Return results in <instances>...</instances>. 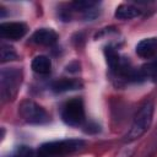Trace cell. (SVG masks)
<instances>
[{"label": "cell", "instance_id": "cell-1", "mask_svg": "<svg viewBox=\"0 0 157 157\" xmlns=\"http://www.w3.org/2000/svg\"><path fill=\"white\" fill-rule=\"evenodd\" d=\"M85 146L81 139H64L42 144L37 150V157H65L75 153Z\"/></svg>", "mask_w": 157, "mask_h": 157}, {"label": "cell", "instance_id": "cell-2", "mask_svg": "<svg viewBox=\"0 0 157 157\" xmlns=\"http://www.w3.org/2000/svg\"><path fill=\"white\" fill-rule=\"evenodd\" d=\"M153 117V104L151 102H146L136 113L131 128L124 136L125 142H131L139 137H141L151 126Z\"/></svg>", "mask_w": 157, "mask_h": 157}, {"label": "cell", "instance_id": "cell-3", "mask_svg": "<svg viewBox=\"0 0 157 157\" xmlns=\"http://www.w3.org/2000/svg\"><path fill=\"white\" fill-rule=\"evenodd\" d=\"M22 72L16 67H5L0 72V94L4 102L12 99L21 85Z\"/></svg>", "mask_w": 157, "mask_h": 157}, {"label": "cell", "instance_id": "cell-4", "mask_svg": "<svg viewBox=\"0 0 157 157\" xmlns=\"http://www.w3.org/2000/svg\"><path fill=\"white\" fill-rule=\"evenodd\" d=\"M85 118V107L81 98H72L61 108V119L70 126H78L83 124Z\"/></svg>", "mask_w": 157, "mask_h": 157}, {"label": "cell", "instance_id": "cell-5", "mask_svg": "<svg viewBox=\"0 0 157 157\" xmlns=\"http://www.w3.org/2000/svg\"><path fill=\"white\" fill-rule=\"evenodd\" d=\"M18 113L21 118L29 124H44L49 120L45 109L31 99L21 102L18 105Z\"/></svg>", "mask_w": 157, "mask_h": 157}, {"label": "cell", "instance_id": "cell-6", "mask_svg": "<svg viewBox=\"0 0 157 157\" xmlns=\"http://www.w3.org/2000/svg\"><path fill=\"white\" fill-rule=\"evenodd\" d=\"M27 33V26L23 22H2L0 25V36L5 39L17 40Z\"/></svg>", "mask_w": 157, "mask_h": 157}, {"label": "cell", "instance_id": "cell-7", "mask_svg": "<svg viewBox=\"0 0 157 157\" xmlns=\"http://www.w3.org/2000/svg\"><path fill=\"white\" fill-rule=\"evenodd\" d=\"M135 50L140 58H144V59L153 58L157 54V38L151 37V38L142 39L141 42L137 43Z\"/></svg>", "mask_w": 157, "mask_h": 157}, {"label": "cell", "instance_id": "cell-8", "mask_svg": "<svg viewBox=\"0 0 157 157\" xmlns=\"http://www.w3.org/2000/svg\"><path fill=\"white\" fill-rule=\"evenodd\" d=\"M32 40L40 45H53L58 40V34L52 28H39L32 34Z\"/></svg>", "mask_w": 157, "mask_h": 157}, {"label": "cell", "instance_id": "cell-9", "mask_svg": "<svg viewBox=\"0 0 157 157\" xmlns=\"http://www.w3.org/2000/svg\"><path fill=\"white\" fill-rule=\"evenodd\" d=\"M81 87H82V83L78 80L65 78V77L54 81L53 85H52V90L54 92H56V93H63V92L77 90V88H81Z\"/></svg>", "mask_w": 157, "mask_h": 157}, {"label": "cell", "instance_id": "cell-10", "mask_svg": "<svg viewBox=\"0 0 157 157\" xmlns=\"http://www.w3.org/2000/svg\"><path fill=\"white\" fill-rule=\"evenodd\" d=\"M32 70L39 75H48L52 70V61L45 55H38L32 60Z\"/></svg>", "mask_w": 157, "mask_h": 157}, {"label": "cell", "instance_id": "cell-11", "mask_svg": "<svg viewBox=\"0 0 157 157\" xmlns=\"http://www.w3.org/2000/svg\"><path fill=\"white\" fill-rule=\"evenodd\" d=\"M139 13L140 11L135 6L129 5V4H121L115 10V17L119 20H130V18L136 17Z\"/></svg>", "mask_w": 157, "mask_h": 157}, {"label": "cell", "instance_id": "cell-12", "mask_svg": "<svg viewBox=\"0 0 157 157\" xmlns=\"http://www.w3.org/2000/svg\"><path fill=\"white\" fill-rule=\"evenodd\" d=\"M140 72L144 80L157 82V60H151L140 67Z\"/></svg>", "mask_w": 157, "mask_h": 157}, {"label": "cell", "instance_id": "cell-13", "mask_svg": "<svg viewBox=\"0 0 157 157\" xmlns=\"http://www.w3.org/2000/svg\"><path fill=\"white\" fill-rule=\"evenodd\" d=\"M104 54H105V59H107V63H108L110 70H113V69L117 66V64L119 63L121 55H120L112 45H108V47L104 49Z\"/></svg>", "mask_w": 157, "mask_h": 157}, {"label": "cell", "instance_id": "cell-14", "mask_svg": "<svg viewBox=\"0 0 157 157\" xmlns=\"http://www.w3.org/2000/svg\"><path fill=\"white\" fill-rule=\"evenodd\" d=\"M17 58L15 49L7 44H1V63L11 61Z\"/></svg>", "mask_w": 157, "mask_h": 157}, {"label": "cell", "instance_id": "cell-15", "mask_svg": "<svg viewBox=\"0 0 157 157\" xmlns=\"http://www.w3.org/2000/svg\"><path fill=\"white\" fill-rule=\"evenodd\" d=\"M11 157H34V153L28 146H20Z\"/></svg>", "mask_w": 157, "mask_h": 157}]
</instances>
